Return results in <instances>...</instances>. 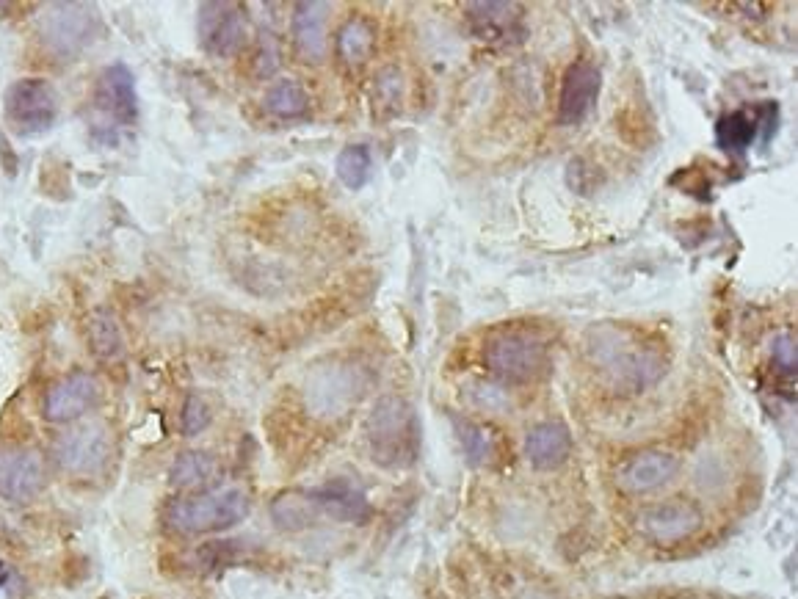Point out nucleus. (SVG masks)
<instances>
[{"label":"nucleus","mask_w":798,"mask_h":599,"mask_svg":"<svg viewBox=\"0 0 798 599\" xmlns=\"http://www.w3.org/2000/svg\"><path fill=\"white\" fill-rule=\"evenodd\" d=\"M97 14L83 3H53L42 14V39L56 56H75L92 42Z\"/></svg>","instance_id":"0eeeda50"},{"label":"nucleus","mask_w":798,"mask_h":599,"mask_svg":"<svg viewBox=\"0 0 798 599\" xmlns=\"http://www.w3.org/2000/svg\"><path fill=\"white\" fill-rule=\"evenodd\" d=\"M86 335L92 343V351L100 359H116L125 351V340H122V329L111 310H94L86 318Z\"/></svg>","instance_id":"412c9836"},{"label":"nucleus","mask_w":798,"mask_h":599,"mask_svg":"<svg viewBox=\"0 0 798 599\" xmlns=\"http://www.w3.org/2000/svg\"><path fill=\"white\" fill-rule=\"evenodd\" d=\"M467 17L481 39H511L522 34L520 6L514 3H467Z\"/></svg>","instance_id":"6ab92c4d"},{"label":"nucleus","mask_w":798,"mask_h":599,"mask_svg":"<svg viewBox=\"0 0 798 599\" xmlns=\"http://www.w3.org/2000/svg\"><path fill=\"white\" fill-rule=\"evenodd\" d=\"M271 519L277 522L282 530H304L315 525L318 511L313 506V497L310 492H282V495L271 503Z\"/></svg>","instance_id":"aec40b11"},{"label":"nucleus","mask_w":798,"mask_h":599,"mask_svg":"<svg viewBox=\"0 0 798 599\" xmlns=\"http://www.w3.org/2000/svg\"><path fill=\"white\" fill-rule=\"evenodd\" d=\"M680 470V459L666 450H641L616 470V484L630 495H644L658 486L669 484Z\"/></svg>","instance_id":"f8f14e48"},{"label":"nucleus","mask_w":798,"mask_h":599,"mask_svg":"<svg viewBox=\"0 0 798 599\" xmlns=\"http://www.w3.org/2000/svg\"><path fill=\"white\" fill-rule=\"evenodd\" d=\"M249 36V23L235 3H202L199 6V39L213 56H235Z\"/></svg>","instance_id":"6e6552de"},{"label":"nucleus","mask_w":798,"mask_h":599,"mask_svg":"<svg viewBox=\"0 0 798 599\" xmlns=\"http://www.w3.org/2000/svg\"><path fill=\"white\" fill-rule=\"evenodd\" d=\"M235 547H238V542H210L199 550V558L208 569H224L235 561Z\"/></svg>","instance_id":"cd10ccee"},{"label":"nucleus","mask_w":798,"mask_h":599,"mask_svg":"<svg viewBox=\"0 0 798 599\" xmlns=\"http://www.w3.org/2000/svg\"><path fill=\"white\" fill-rule=\"evenodd\" d=\"M702 511L691 500H669L644 508L638 514V530L655 544H677L691 539L702 528Z\"/></svg>","instance_id":"1a4fd4ad"},{"label":"nucleus","mask_w":798,"mask_h":599,"mask_svg":"<svg viewBox=\"0 0 798 599\" xmlns=\"http://www.w3.org/2000/svg\"><path fill=\"white\" fill-rule=\"evenodd\" d=\"M484 362L489 373L509 384H522V381L536 379L547 365V346L542 337L531 332H500L486 343Z\"/></svg>","instance_id":"20e7f679"},{"label":"nucleus","mask_w":798,"mask_h":599,"mask_svg":"<svg viewBox=\"0 0 798 599\" xmlns=\"http://www.w3.org/2000/svg\"><path fill=\"white\" fill-rule=\"evenodd\" d=\"M266 108L274 116L282 119H293V116H304L310 111V94L304 92V86L293 78L277 81L266 92Z\"/></svg>","instance_id":"b1692460"},{"label":"nucleus","mask_w":798,"mask_h":599,"mask_svg":"<svg viewBox=\"0 0 798 599\" xmlns=\"http://www.w3.org/2000/svg\"><path fill=\"white\" fill-rule=\"evenodd\" d=\"M329 9H332L329 3H318V0L293 6V39H296V47H299L304 61H321L326 56V47H329L326 17H329Z\"/></svg>","instance_id":"f3484780"},{"label":"nucleus","mask_w":798,"mask_h":599,"mask_svg":"<svg viewBox=\"0 0 798 599\" xmlns=\"http://www.w3.org/2000/svg\"><path fill=\"white\" fill-rule=\"evenodd\" d=\"M249 514V495L238 486H219L202 495L174 500L166 511L169 528L180 533H213L243 522Z\"/></svg>","instance_id":"f257e3e1"},{"label":"nucleus","mask_w":798,"mask_h":599,"mask_svg":"<svg viewBox=\"0 0 798 599\" xmlns=\"http://www.w3.org/2000/svg\"><path fill=\"white\" fill-rule=\"evenodd\" d=\"M589 348L594 362H600L602 368L611 373L613 381L627 390H644L649 384H655L666 370L663 359L655 351L636 346L625 332H616V329L594 332V343Z\"/></svg>","instance_id":"f03ea898"},{"label":"nucleus","mask_w":798,"mask_h":599,"mask_svg":"<svg viewBox=\"0 0 798 599\" xmlns=\"http://www.w3.org/2000/svg\"><path fill=\"white\" fill-rule=\"evenodd\" d=\"M45 486V459L31 448H12L0 453V495L12 503L34 500Z\"/></svg>","instance_id":"9d476101"},{"label":"nucleus","mask_w":798,"mask_h":599,"mask_svg":"<svg viewBox=\"0 0 798 599\" xmlns=\"http://www.w3.org/2000/svg\"><path fill=\"white\" fill-rule=\"evenodd\" d=\"M3 108L17 136H39L56 125L58 94L45 78H23L9 86Z\"/></svg>","instance_id":"39448f33"},{"label":"nucleus","mask_w":798,"mask_h":599,"mask_svg":"<svg viewBox=\"0 0 798 599\" xmlns=\"http://www.w3.org/2000/svg\"><path fill=\"white\" fill-rule=\"evenodd\" d=\"M525 599H547V597H539V594H528Z\"/></svg>","instance_id":"7c9ffc66"},{"label":"nucleus","mask_w":798,"mask_h":599,"mask_svg":"<svg viewBox=\"0 0 798 599\" xmlns=\"http://www.w3.org/2000/svg\"><path fill=\"white\" fill-rule=\"evenodd\" d=\"M373 45H376V28L365 17L348 20L337 34V53L348 64H362L373 53Z\"/></svg>","instance_id":"4be33fe9"},{"label":"nucleus","mask_w":798,"mask_h":599,"mask_svg":"<svg viewBox=\"0 0 798 599\" xmlns=\"http://www.w3.org/2000/svg\"><path fill=\"white\" fill-rule=\"evenodd\" d=\"M754 136H757V122L746 111H732L718 119L716 141L724 152H735V155L746 152L752 147Z\"/></svg>","instance_id":"5701e85b"},{"label":"nucleus","mask_w":798,"mask_h":599,"mask_svg":"<svg viewBox=\"0 0 798 599\" xmlns=\"http://www.w3.org/2000/svg\"><path fill=\"white\" fill-rule=\"evenodd\" d=\"M100 401V384L89 373H72L56 381L45 395V417L50 423H72Z\"/></svg>","instance_id":"ddd939ff"},{"label":"nucleus","mask_w":798,"mask_h":599,"mask_svg":"<svg viewBox=\"0 0 798 599\" xmlns=\"http://www.w3.org/2000/svg\"><path fill=\"white\" fill-rule=\"evenodd\" d=\"M602 89V75L600 70L580 58L564 75L561 83V97H558V122L561 125H580L586 116L591 114V108L597 103Z\"/></svg>","instance_id":"9b49d317"},{"label":"nucleus","mask_w":798,"mask_h":599,"mask_svg":"<svg viewBox=\"0 0 798 599\" xmlns=\"http://www.w3.org/2000/svg\"><path fill=\"white\" fill-rule=\"evenodd\" d=\"M362 384H357V373L348 368L318 370L313 381L307 384V404L313 406L315 415L335 417L343 415L348 406L357 404Z\"/></svg>","instance_id":"2eb2a0df"},{"label":"nucleus","mask_w":798,"mask_h":599,"mask_svg":"<svg viewBox=\"0 0 798 599\" xmlns=\"http://www.w3.org/2000/svg\"><path fill=\"white\" fill-rule=\"evenodd\" d=\"M335 172H337V180L346 185V188H351V191H359L362 185L371 180V172H373L371 150H368L365 144H351V147H343L335 161Z\"/></svg>","instance_id":"a878e982"},{"label":"nucleus","mask_w":798,"mask_h":599,"mask_svg":"<svg viewBox=\"0 0 798 599\" xmlns=\"http://www.w3.org/2000/svg\"><path fill=\"white\" fill-rule=\"evenodd\" d=\"M216 470V461L208 453L202 450H186L180 453L172 464V473H169V481L177 489H194V486L208 484L210 475Z\"/></svg>","instance_id":"393cba45"},{"label":"nucleus","mask_w":798,"mask_h":599,"mask_svg":"<svg viewBox=\"0 0 798 599\" xmlns=\"http://www.w3.org/2000/svg\"><path fill=\"white\" fill-rule=\"evenodd\" d=\"M111 450H114L111 428L100 420H89V423L61 434L53 453H56L58 467L64 473L75 475V478H92L108 467Z\"/></svg>","instance_id":"423d86ee"},{"label":"nucleus","mask_w":798,"mask_h":599,"mask_svg":"<svg viewBox=\"0 0 798 599\" xmlns=\"http://www.w3.org/2000/svg\"><path fill=\"white\" fill-rule=\"evenodd\" d=\"M97 108L105 116H111L119 127L136 125L139 119V94H136V78L125 64L105 67L97 81Z\"/></svg>","instance_id":"4468645a"},{"label":"nucleus","mask_w":798,"mask_h":599,"mask_svg":"<svg viewBox=\"0 0 798 599\" xmlns=\"http://www.w3.org/2000/svg\"><path fill=\"white\" fill-rule=\"evenodd\" d=\"M525 453L536 470H556L572 453V434L561 423H539L525 439Z\"/></svg>","instance_id":"a211bd4d"},{"label":"nucleus","mask_w":798,"mask_h":599,"mask_svg":"<svg viewBox=\"0 0 798 599\" xmlns=\"http://www.w3.org/2000/svg\"><path fill=\"white\" fill-rule=\"evenodd\" d=\"M462 445L467 450V456L478 464V461H486L489 456V437L481 426H464L462 428Z\"/></svg>","instance_id":"c85d7f7f"},{"label":"nucleus","mask_w":798,"mask_h":599,"mask_svg":"<svg viewBox=\"0 0 798 599\" xmlns=\"http://www.w3.org/2000/svg\"><path fill=\"white\" fill-rule=\"evenodd\" d=\"M771 354H774L776 368L785 370L787 376H790V373H793V368H796V340H793L790 335H779L774 340Z\"/></svg>","instance_id":"c756f323"},{"label":"nucleus","mask_w":798,"mask_h":599,"mask_svg":"<svg viewBox=\"0 0 798 599\" xmlns=\"http://www.w3.org/2000/svg\"><path fill=\"white\" fill-rule=\"evenodd\" d=\"M180 423H183V434H186V437H197V434H202V431L210 426L208 404H205L199 395H188Z\"/></svg>","instance_id":"bb28decb"},{"label":"nucleus","mask_w":798,"mask_h":599,"mask_svg":"<svg viewBox=\"0 0 798 599\" xmlns=\"http://www.w3.org/2000/svg\"><path fill=\"white\" fill-rule=\"evenodd\" d=\"M310 497H313L318 517L337 519V522H365L371 517L368 497L362 495V489L351 486L348 481H332V484L321 486V489H313Z\"/></svg>","instance_id":"dca6fc26"},{"label":"nucleus","mask_w":798,"mask_h":599,"mask_svg":"<svg viewBox=\"0 0 798 599\" xmlns=\"http://www.w3.org/2000/svg\"><path fill=\"white\" fill-rule=\"evenodd\" d=\"M368 442L373 461L382 467H401L415 459V412L401 398H382L368 417Z\"/></svg>","instance_id":"7ed1b4c3"}]
</instances>
